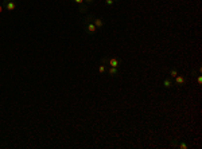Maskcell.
Instances as JSON below:
<instances>
[{
  "mask_svg": "<svg viewBox=\"0 0 202 149\" xmlns=\"http://www.w3.org/2000/svg\"><path fill=\"white\" fill-rule=\"evenodd\" d=\"M1 12H3V6L0 4V14H1Z\"/></svg>",
  "mask_w": 202,
  "mask_h": 149,
  "instance_id": "obj_17",
  "label": "cell"
},
{
  "mask_svg": "<svg viewBox=\"0 0 202 149\" xmlns=\"http://www.w3.org/2000/svg\"><path fill=\"white\" fill-rule=\"evenodd\" d=\"M107 69H108V66L104 65V63H100L98 65V73L100 74H107Z\"/></svg>",
  "mask_w": 202,
  "mask_h": 149,
  "instance_id": "obj_8",
  "label": "cell"
},
{
  "mask_svg": "<svg viewBox=\"0 0 202 149\" xmlns=\"http://www.w3.org/2000/svg\"><path fill=\"white\" fill-rule=\"evenodd\" d=\"M197 83H198V85H201V83H202V77H201V74H198V75H197Z\"/></svg>",
  "mask_w": 202,
  "mask_h": 149,
  "instance_id": "obj_14",
  "label": "cell"
},
{
  "mask_svg": "<svg viewBox=\"0 0 202 149\" xmlns=\"http://www.w3.org/2000/svg\"><path fill=\"white\" fill-rule=\"evenodd\" d=\"M107 73H108L111 77H117L119 69H116V67H108V69H107Z\"/></svg>",
  "mask_w": 202,
  "mask_h": 149,
  "instance_id": "obj_7",
  "label": "cell"
},
{
  "mask_svg": "<svg viewBox=\"0 0 202 149\" xmlns=\"http://www.w3.org/2000/svg\"><path fill=\"white\" fill-rule=\"evenodd\" d=\"M178 148L179 149H189V145L186 142H178Z\"/></svg>",
  "mask_w": 202,
  "mask_h": 149,
  "instance_id": "obj_11",
  "label": "cell"
},
{
  "mask_svg": "<svg viewBox=\"0 0 202 149\" xmlns=\"http://www.w3.org/2000/svg\"><path fill=\"white\" fill-rule=\"evenodd\" d=\"M104 4L105 6H108V7H111V6L115 4V0H104Z\"/></svg>",
  "mask_w": 202,
  "mask_h": 149,
  "instance_id": "obj_12",
  "label": "cell"
},
{
  "mask_svg": "<svg viewBox=\"0 0 202 149\" xmlns=\"http://www.w3.org/2000/svg\"><path fill=\"white\" fill-rule=\"evenodd\" d=\"M72 1H73V3H76L77 6H80V4L84 3V0H72Z\"/></svg>",
  "mask_w": 202,
  "mask_h": 149,
  "instance_id": "obj_15",
  "label": "cell"
},
{
  "mask_svg": "<svg viewBox=\"0 0 202 149\" xmlns=\"http://www.w3.org/2000/svg\"><path fill=\"white\" fill-rule=\"evenodd\" d=\"M84 3L89 6V4H93V3H94V0H84Z\"/></svg>",
  "mask_w": 202,
  "mask_h": 149,
  "instance_id": "obj_16",
  "label": "cell"
},
{
  "mask_svg": "<svg viewBox=\"0 0 202 149\" xmlns=\"http://www.w3.org/2000/svg\"><path fill=\"white\" fill-rule=\"evenodd\" d=\"M3 8H6L7 11H15L16 10V4L12 0H3Z\"/></svg>",
  "mask_w": 202,
  "mask_h": 149,
  "instance_id": "obj_4",
  "label": "cell"
},
{
  "mask_svg": "<svg viewBox=\"0 0 202 149\" xmlns=\"http://www.w3.org/2000/svg\"><path fill=\"white\" fill-rule=\"evenodd\" d=\"M170 78H175V77L178 75V70L175 69V67H173V69H170Z\"/></svg>",
  "mask_w": 202,
  "mask_h": 149,
  "instance_id": "obj_10",
  "label": "cell"
},
{
  "mask_svg": "<svg viewBox=\"0 0 202 149\" xmlns=\"http://www.w3.org/2000/svg\"><path fill=\"white\" fill-rule=\"evenodd\" d=\"M78 11H80L81 14H85L88 11V4H85V3L80 4V6H78Z\"/></svg>",
  "mask_w": 202,
  "mask_h": 149,
  "instance_id": "obj_9",
  "label": "cell"
},
{
  "mask_svg": "<svg viewBox=\"0 0 202 149\" xmlns=\"http://www.w3.org/2000/svg\"><path fill=\"white\" fill-rule=\"evenodd\" d=\"M162 85H163V87H166V89H170V87L174 86V81H173V78H170V77H168V78H166V79L163 81V83H162Z\"/></svg>",
  "mask_w": 202,
  "mask_h": 149,
  "instance_id": "obj_6",
  "label": "cell"
},
{
  "mask_svg": "<svg viewBox=\"0 0 202 149\" xmlns=\"http://www.w3.org/2000/svg\"><path fill=\"white\" fill-rule=\"evenodd\" d=\"M173 81H174V86L181 87V86H183V85H186V82H187V78H186L185 75H177Z\"/></svg>",
  "mask_w": 202,
  "mask_h": 149,
  "instance_id": "obj_3",
  "label": "cell"
},
{
  "mask_svg": "<svg viewBox=\"0 0 202 149\" xmlns=\"http://www.w3.org/2000/svg\"><path fill=\"white\" fill-rule=\"evenodd\" d=\"M93 24L96 26V28H102L105 23L101 17H93Z\"/></svg>",
  "mask_w": 202,
  "mask_h": 149,
  "instance_id": "obj_5",
  "label": "cell"
},
{
  "mask_svg": "<svg viewBox=\"0 0 202 149\" xmlns=\"http://www.w3.org/2000/svg\"><path fill=\"white\" fill-rule=\"evenodd\" d=\"M170 145L173 146V148H178V140H171Z\"/></svg>",
  "mask_w": 202,
  "mask_h": 149,
  "instance_id": "obj_13",
  "label": "cell"
},
{
  "mask_svg": "<svg viewBox=\"0 0 202 149\" xmlns=\"http://www.w3.org/2000/svg\"><path fill=\"white\" fill-rule=\"evenodd\" d=\"M115 1H120V0H115Z\"/></svg>",
  "mask_w": 202,
  "mask_h": 149,
  "instance_id": "obj_18",
  "label": "cell"
},
{
  "mask_svg": "<svg viewBox=\"0 0 202 149\" xmlns=\"http://www.w3.org/2000/svg\"><path fill=\"white\" fill-rule=\"evenodd\" d=\"M93 17H94L93 15H86V17L82 20L85 34L89 35V36H92V35H94L97 32V28H96V26L93 24Z\"/></svg>",
  "mask_w": 202,
  "mask_h": 149,
  "instance_id": "obj_1",
  "label": "cell"
},
{
  "mask_svg": "<svg viewBox=\"0 0 202 149\" xmlns=\"http://www.w3.org/2000/svg\"><path fill=\"white\" fill-rule=\"evenodd\" d=\"M101 63L107 65L108 67H116L119 69L121 65V59L120 58H108V56H102L101 58Z\"/></svg>",
  "mask_w": 202,
  "mask_h": 149,
  "instance_id": "obj_2",
  "label": "cell"
}]
</instances>
